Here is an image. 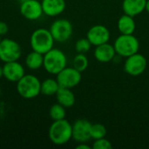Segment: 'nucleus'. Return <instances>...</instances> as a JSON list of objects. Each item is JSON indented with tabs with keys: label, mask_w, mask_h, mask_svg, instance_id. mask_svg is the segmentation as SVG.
Instances as JSON below:
<instances>
[{
	"label": "nucleus",
	"mask_w": 149,
	"mask_h": 149,
	"mask_svg": "<svg viewBox=\"0 0 149 149\" xmlns=\"http://www.w3.org/2000/svg\"><path fill=\"white\" fill-rule=\"evenodd\" d=\"M48 135L53 144L65 145L72 139V125L65 119L54 120L49 128Z\"/></svg>",
	"instance_id": "1"
},
{
	"label": "nucleus",
	"mask_w": 149,
	"mask_h": 149,
	"mask_svg": "<svg viewBox=\"0 0 149 149\" xmlns=\"http://www.w3.org/2000/svg\"><path fill=\"white\" fill-rule=\"evenodd\" d=\"M54 38L50 31L45 28H38L35 30L30 38V45L32 51L41 54H45L54 45Z\"/></svg>",
	"instance_id": "2"
},
{
	"label": "nucleus",
	"mask_w": 149,
	"mask_h": 149,
	"mask_svg": "<svg viewBox=\"0 0 149 149\" xmlns=\"http://www.w3.org/2000/svg\"><path fill=\"white\" fill-rule=\"evenodd\" d=\"M67 58L65 54L59 49L52 48L44 54L43 67L45 70L52 75H57L64 68L66 67Z\"/></svg>",
	"instance_id": "3"
},
{
	"label": "nucleus",
	"mask_w": 149,
	"mask_h": 149,
	"mask_svg": "<svg viewBox=\"0 0 149 149\" xmlns=\"http://www.w3.org/2000/svg\"><path fill=\"white\" fill-rule=\"evenodd\" d=\"M17 91L24 99H34L41 93V81L35 75L25 74L17 82Z\"/></svg>",
	"instance_id": "4"
},
{
	"label": "nucleus",
	"mask_w": 149,
	"mask_h": 149,
	"mask_svg": "<svg viewBox=\"0 0 149 149\" xmlns=\"http://www.w3.org/2000/svg\"><path fill=\"white\" fill-rule=\"evenodd\" d=\"M113 46L118 56L127 58L139 52L140 42L134 34H120L115 39Z\"/></svg>",
	"instance_id": "5"
},
{
	"label": "nucleus",
	"mask_w": 149,
	"mask_h": 149,
	"mask_svg": "<svg viewBox=\"0 0 149 149\" xmlns=\"http://www.w3.org/2000/svg\"><path fill=\"white\" fill-rule=\"evenodd\" d=\"M22 55L20 45L10 38H3L0 42V60L3 63L17 61Z\"/></svg>",
	"instance_id": "6"
},
{
	"label": "nucleus",
	"mask_w": 149,
	"mask_h": 149,
	"mask_svg": "<svg viewBox=\"0 0 149 149\" xmlns=\"http://www.w3.org/2000/svg\"><path fill=\"white\" fill-rule=\"evenodd\" d=\"M50 31L55 41L64 43L71 38L73 32V27L69 20L58 18L52 24Z\"/></svg>",
	"instance_id": "7"
},
{
	"label": "nucleus",
	"mask_w": 149,
	"mask_h": 149,
	"mask_svg": "<svg viewBox=\"0 0 149 149\" xmlns=\"http://www.w3.org/2000/svg\"><path fill=\"white\" fill-rule=\"evenodd\" d=\"M126 58L127 59L124 63V71L128 75L137 77L145 72L148 65V61L145 56L137 52Z\"/></svg>",
	"instance_id": "8"
},
{
	"label": "nucleus",
	"mask_w": 149,
	"mask_h": 149,
	"mask_svg": "<svg viewBox=\"0 0 149 149\" xmlns=\"http://www.w3.org/2000/svg\"><path fill=\"white\" fill-rule=\"evenodd\" d=\"M81 72L74 67H65L57 74V81L60 87L72 89L77 86L81 81Z\"/></svg>",
	"instance_id": "9"
},
{
	"label": "nucleus",
	"mask_w": 149,
	"mask_h": 149,
	"mask_svg": "<svg viewBox=\"0 0 149 149\" xmlns=\"http://www.w3.org/2000/svg\"><path fill=\"white\" fill-rule=\"evenodd\" d=\"M92 123L86 119H79L72 124V139L78 142H88L91 137Z\"/></svg>",
	"instance_id": "10"
},
{
	"label": "nucleus",
	"mask_w": 149,
	"mask_h": 149,
	"mask_svg": "<svg viewBox=\"0 0 149 149\" xmlns=\"http://www.w3.org/2000/svg\"><path fill=\"white\" fill-rule=\"evenodd\" d=\"M20 13L24 18L30 21L39 19L44 14L41 2L39 0H27L21 3Z\"/></svg>",
	"instance_id": "11"
},
{
	"label": "nucleus",
	"mask_w": 149,
	"mask_h": 149,
	"mask_svg": "<svg viewBox=\"0 0 149 149\" xmlns=\"http://www.w3.org/2000/svg\"><path fill=\"white\" fill-rule=\"evenodd\" d=\"M86 38L94 46L107 43L110 39V31L107 27L102 24H95L92 26L87 33Z\"/></svg>",
	"instance_id": "12"
},
{
	"label": "nucleus",
	"mask_w": 149,
	"mask_h": 149,
	"mask_svg": "<svg viewBox=\"0 0 149 149\" xmlns=\"http://www.w3.org/2000/svg\"><path fill=\"white\" fill-rule=\"evenodd\" d=\"M3 77L10 82L17 83L25 75V70L22 64L17 61L4 63L3 66Z\"/></svg>",
	"instance_id": "13"
},
{
	"label": "nucleus",
	"mask_w": 149,
	"mask_h": 149,
	"mask_svg": "<svg viewBox=\"0 0 149 149\" xmlns=\"http://www.w3.org/2000/svg\"><path fill=\"white\" fill-rule=\"evenodd\" d=\"M94 57L97 61L100 63H107L114 59L117 53L115 52L114 46L111 44L105 43L100 45L95 46Z\"/></svg>",
	"instance_id": "14"
},
{
	"label": "nucleus",
	"mask_w": 149,
	"mask_h": 149,
	"mask_svg": "<svg viewBox=\"0 0 149 149\" xmlns=\"http://www.w3.org/2000/svg\"><path fill=\"white\" fill-rule=\"evenodd\" d=\"M43 12L48 17H57L62 14L66 7L65 0H42Z\"/></svg>",
	"instance_id": "15"
},
{
	"label": "nucleus",
	"mask_w": 149,
	"mask_h": 149,
	"mask_svg": "<svg viewBox=\"0 0 149 149\" xmlns=\"http://www.w3.org/2000/svg\"><path fill=\"white\" fill-rule=\"evenodd\" d=\"M147 0H123L122 10L124 14L131 17L140 15L146 9Z\"/></svg>",
	"instance_id": "16"
},
{
	"label": "nucleus",
	"mask_w": 149,
	"mask_h": 149,
	"mask_svg": "<svg viewBox=\"0 0 149 149\" xmlns=\"http://www.w3.org/2000/svg\"><path fill=\"white\" fill-rule=\"evenodd\" d=\"M56 98L58 103L65 107V108H70L74 106L76 98L74 93L69 88L59 87L58 91L56 93Z\"/></svg>",
	"instance_id": "17"
},
{
	"label": "nucleus",
	"mask_w": 149,
	"mask_h": 149,
	"mask_svg": "<svg viewBox=\"0 0 149 149\" xmlns=\"http://www.w3.org/2000/svg\"><path fill=\"white\" fill-rule=\"evenodd\" d=\"M117 27L120 34H134L136 29V24L134 17L127 14L122 15L118 20Z\"/></svg>",
	"instance_id": "18"
},
{
	"label": "nucleus",
	"mask_w": 149,
	"mask_h": 149,
	"mask_svg": "<svg viewBox=\"0 0 149 149\" xmlns=\"http://www.w3.org/2000/svg\"><path fill=\"white\" fill-rule=\"evenodd\" d=\"M44 64V54L38 52H31L25 58V65L30 70H38L43 66Z\"/></svg>",
	"instance_id": "19"
},
{
	"label": "nucleus",
	"mask_w": 149,
	"mask_h": 149,
	"mask_svg": "<svg viewBox=\"0 0 149 149\" xmlns=\"http://www.w3.org/2000/svg\"><path fill=\"white\" fill-rule=\"evenodd\" d=\"M59 87L60 86L57 79L52 78L45 79L41 82V93L45 96L56 95Z\"/></svg>",
	"instance_id": "20"
},
{
	"label": "nucleus",
	"mask_w": 149,
	"mask_h": 149,
	"mask_svg": "<svg viewBox=\"0 0 149 149\" xmlns=\"http://www.w3.org/2000/svg\"><path fill=\"white\" fill-rule=\"evenodd\" d=\"M49 114H50L51 119L53 121L65 119V116H66L65 107H63L62 105H60L59 103L54 104L51 107V108L49 110Z\"/></svg>",
	"instance_id": "21"
},
{
	"label": "nucleus",
	"mask_w": 149,
	"mask_h": 149,
	"mask_svg": "<svg viewBox=\"0 0 149 149\" xmlns=\"http://www.w3.org/2000/svg\"><path fill=\"white\" fill-rule=\"evenodd\" d=\"M88 65H89L88 58L84 53H78L72 60V67H74L76 70H78L80 72L86 71Z\"/></svg>",
	"instance_id": "22"
},
{
	"label": "nucleus",
	"mask_w": 149,
	"mask_h": 149,
	"mask_svg": "<svg viewBox=\"0 0 149 149\" xmlns=\"http://www.w3.org/2000/svg\"><path fill=\"white\" fill-rule=\"evenodd\" d=\"M107 134V127L100 123L92 124L91 127V137L92 140H98L101 138H105Z\"/></svg>",
	"instance_id": "23"
},
{
	"label": "nucleus",
	"mask_w": 149,
	"mask_h": 149,
	"mask_svg": "<svg viewBox=\"0 0 149 149\" xmlns=\"http://www.w3.org/2000/svg\"><path fill=\"white\" fill-rule=\"evenodd\" d=\"M92 45H93L91 44V42L88 40L87 38H79L75 43V50H76V52L78 53H84V54H86V52H88L91 50Z\"/></svg>",
	"instance_id": "24"
},
{
	"label": "nucleus",
	"mask_w": 149,
	"mask_h": 149,
	"mask_svg": "<svg viewBox=\"0 0 149 149\" xmlns=\"http://www.w3.org/2000/svg\"><path fill=\"white\" fill-rule=\"evenodd\" d=\"M92 148L93 149H112L113 145H112L111 141H108L107 139H106V137H105V138L94 140Z\"/></svg>",
	"instance_id": "25"
},
{
	"label": "nucleus",
	"mask_w": 149,
	"mask_h": 149,
	"mask_svg": "<svg viewBox=\"0 0 149 149\" xmlns=\"http://www.w3.org/2000/svg\"><path fill=\"white\" fill-rule=\"evenodd\" d=\"M9 31V27L8 24L3 22V21H0V36H4L5 34H7Z\"/></svg>",
	"instance_id": "26"
},
{
	"label": "nucleus",
	"mask_w": 149,
	"mask_h": 149,
	"mask_svg": "<svg viewBox=\"0 0 149 149\" xmlns=\"http://www.w3.org/2000/svg\"><path fill=\"white\" fill-rule=\"evenodd\" d=\"M92 147H90L89 145L86 144V142H81L79 143L78 146L76 147V149H91Z\"/></svg>",
	"instance_id": "27"
},
{
	"label": "nucleus",
	"mask_w": 149,
	"mask_h": 149,
	"mask_svg": "<svg viewBox=\"0 0 149 149\" xmlns=\"http://www.w3.org/2000/svg\"><path fill=\"white\" fill-rule=\"evenodd\" d=\"M145 10L149 13V0H147V3H146V9H145Z\"/></svg>",
	"instance_id": "28"
},
{
	"label": "nucleus",
	"mask_w": 149,
	"mask_h": 149,
	"mask_svg": "<svg viewBox=\"0 0 149 149\" xmlns=\"http://www.w3.org/2000/svg\"><path fill=\"white\" fill-rule=\"evenodd\" d=\"M2 77H3V67L0 66V79Z\"/></svg>",
	"instance_id": "29"
},
{
	"label": "nucleus",
	"mask_w": 149,
	"mask_h": 149,
	"mask_svg": "<svg viewBox=\"0 0 149 149\" xmlns=\"http://www.w3.org/2000/svg\"><path fill=\"white\" fill-rule=\"evenodd\" d=\"M20 3H23V2H25V1H27V0H18Z\"/></svg>",
	"instance_id": "30"
},
{
	"label": "nucleus",
	"mask_w": 149,
	"mask_h": 149,
	"mask_svg": "<svg viewBox=\"0 0 149 149\" xmlns=\"http://www.w3.org/2000/svg\"><path fill=\"white\" fill-rule=\"evenodd\" d=\"M1 40H2V38H1V36H0V42H1Z\"/></svg>",
	"instance_id": "31"
}]
</instances>
